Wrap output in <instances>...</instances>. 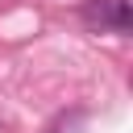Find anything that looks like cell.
<instances>
[{
	"label": "cell",
	"instance_id": "6da1fadb",
	"mask_svg": "<svg viewBox=\"0 0 133 133\" xmlns=\"http://www.w3.org/2000/svg\"><path fill=\"white\" fill-rule=\"evenodd\" d=\"M83 21L91 29H112V33H129L133 29V0H91L83 8Z\"/></svg>",
	"mask_w": 133,
	"mask_h": 133
}]
</instances>
